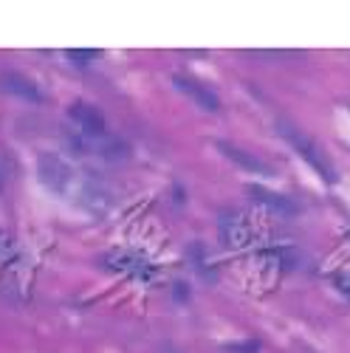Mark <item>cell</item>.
Segmentation results:
<instances>
[{
	"label": "cell",
	"mask_w": 350,
	"mask_h": 353,
	"mask_svg": "<svg viewBox=\"0 0 350 353\" xmlns=\"http://www.w3.org/2000/svg\"><path fill=\"white\" fill-rule=\"evenodd\" d=\"M277 133H280L291 147H294V150L300 153V159L319 175V179H325L328 184L336 181V170H333L331 159L322 153V147H319L308 133H302L300 128H294L291 122H280V125H277Z\"/></svg>",
	"instance_id": "cell-1"
},
{
	"label": "cell",
	"mask_w": 350,
	"mask_h": 353,
	"mask_svg": "<svg viewBox=\"0 0 350 353\" xmlns=\"http://www.w3.org/2000/svg\"><path fill=\"white\" fill-rule=\"evenodd\" d=\"M37 175L40 181L48 187V190H56L63 192L68 184H71V167L60 159V156H51V153H43L40 161H37Z\"/></svg>",
	"instance_id": "cell-2"
},
{
	"label": "cell",
	"mask_w": 350,
	"mask_h": 353,
	"mask_svg": "<svg viewBox=\"0 0 350 353\" xmlns=\"http://www.w3.org/2000/svg\"><path fill=\"white\" fill-rule=\"evenodd\" d=\"M172 82H175V88H178L181 94H187V97H189L192 102H198L203 110H218V108H220V97L212 91L209 85H203L200 79H195V77H184V74H175Z\"/></svg>",
	"instance_id": "cell-3"
},
{
	"label": "cell",
	"mask_w": 350,
	"mask_h": 353,
	"mask_svg": "<svg viewBox=\"0 0 350 353\" xmlns=\"http://www.w3.org/2000/svg\"><path fill=\"white\" fill-rule=\"evenodd\" d=\"M0 94L17 97V99H25V102H40L43 99L40 88L28 77L17 74V71H3V74H0Z\"/></svg>",
	"instance_id": "cell-4"
},
{
	"label": "cell",
	"mask_w": 350,
	"mask_h": 353,
	"mask_svg": "<svg viewBox=\"0 0 350 353\" xmlns=\"http://www.w3.org/2000/svg\"><path fill=\"white\" fill-rule=\"evenodd\" d=\"M68 113H71V119L82 128L85 136H102V133H105V116H102L99 108L85 105V102H76V105H71Z\"/></svg>",
	"instance_id": "cell-5"
},
{
	"label": "cell",
	"mask_w": 350,
	"mask_h": 353,
	"mask_svg": "<svg viewBox=\"0 0 350 353\" xmlns=\"http://www.w3.org/2000/svg\"><path fill=\"white\" fill-rule=\"evenodd\" d=\"M215 144H218V150H220L229 161H235L240 170H246V172H257V175H271V167H266L257 156H251L249 150H243V147H231V144L223 141V139H218Z\"/></svg>",
	"instance_id": "cell-6"
},
{
	"label": "cell",
	"mask_w": 350,
	"mask_h": 353,
	"mask_svg": "<svg viewBox=\"0 0 350 353\" xmlns=\"http://www.w3.org/2000/svg\"><path fill=\"white\" fill-rule=\"evenodd\" d=\"M249 195H251L254 201H260L262 207H269L271 212H280V215H285V218L297 215V203L291 201V198H285V195H277V192H269V190H260V187H249Z\"/></svg>",
	"instance_id": "cell-7"
},
{
	"label": "cell",
	"mask_w": 350,
	"mask_h": 353,
	"mask_svg": "<svg viewBox=\"0 0 350 353\" xmlns=\"http://www.w3.org/2000/svg\"><path fill=\"white\" fill-rule=\"evenodd\" d=\"M68 57H71V60H76V63H91V60H96V57H99V51L82 48V51H68Z\"/></svg>",
	"instance_id": "cell-8"
},
{
	"label": "cell",
	"mask_w": 350,
	"mask_h": 353,
	"mask_svg": "<svg viewBox=\"0 0 350 353\" xmlns=\"http://www.w3.org/2000/svg\"><path fill=\"white\" fill-rule=\"evenodd\" d=\"M229 350H231V353H257V350H260V345H257V342H238V345L231 342V345H229Z\"/></svg>",
	"instance_id": "cell-9"
},
{
	"label": "cell",
	"mask_w": 350,
	"mask_h": 353,
	"mask_svg": "<svg viewBox=\"0 0 350 353\" xmlns=\"http://www.w3.org/2000/svg\"><path fill=\"white\" fill-rule=\"evenodd\" d=\"M187 297H189V288H187L184 283H175V300H178V303H187Z\"/></svg>",
	"instance_id": "cell-10"
}]
</instances>
